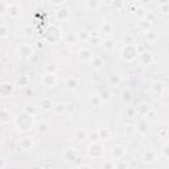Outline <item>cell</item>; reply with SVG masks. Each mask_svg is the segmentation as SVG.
I'll return each instance as SVG.
<instances>
[{"mask_svg": "<svg viewBox=\"0 0 169 169\" xmlns=\"http://www.w3.org/2000/svg\"><path fill=\"white\" fill-rule=\"evenodd\" d=\"M15 124H16L17 128L21 130V131H29L34 127V120H33L32 115H28V114L24 112L23 115L17 116L15 119Z\"/></svg>", "mask_w": 169, "mask_h": 169, "instance_id": "1", "label": "cell"}, {"mask_svg": "<svg viewBox=\"0 0 169 169\" xmlns=\"http://www.w3.org/2000/svg\"><path fill=\"white\" fill-rule=\"evenodd\" d=\"M120 56H122L123 59H125V61H134V59L137 57V49L132 44H127L122 49Z\"/></svg>", "mask_w": 169, "mask_h": 169, "instance_id": "2", "label": "cell"}, {"mask_svg": "<svg viewBox=\"0 0 169 169\" xmlns=\"http://www.w3.org/2000/svg\"><path fill=\"white\" fill-rule=\"evenodd\" d=\"M87 152H89V155L91 156V157H94V159H98V157H102L103 156V147L100 146V144H96V141L95 143H91L90 144V147H89V149H87Z\"/></svg>", "mask_w": 169, "mask_h": 169, "instance_id": "3", "label": "cell"}, {"mask_svg": "<svg viewBox=\"0 0 169 169\" xmlns=\"http://www.w3.org/2000/svg\"><path fill=\"white\" fill-rule=\"evenodd\" d=\"M41 82L45 87H54L57 84V77L54 73H45L41 78Z\"/></svg>", "mask_w": 169, "mask_h": 169, "instance_id": "4", "label": "cell"}, {"mask_svg": "<svg viewBox=\"0 0 169 169\" xmlns=\"http://www.w3.org/2000/svg\"><path fill=\"white\" fill-rule=\"evenodd\" d=\"M17 53H19V56L21 58L28 59L33 54V48L29 44H21V45H19V48H17Z\"/></svg>", "mask_w": 169, "mask_h": 169, "instance_id": "5", "label": "cell"}, {"mask_svg": "<svg viewBox=\"0 0 169 169\" xmlns=\"http://www.w3.org/2000/svg\"><path fill=\"white\" fill-rule=\"evenodd\" d=\"M5 13H8V16L12 17V19H17V17L21 16V8L17 4H9L7 5Z\"/></svg>", "mask_w": 169, "mask_h": 169, "instance_id": "6", "label": "cell"}, {"mask_svg": "<svg viewBox=\"0 0 169 169\" xmlns=\"http://www.w3.org/2000/svg\"><path fill=\"white\" fill-rule=\"evenodd\" d=\"M34 146V143H33V139L32 137H29V136H25V137H21L20 139V148L23 151H29V149H32Z\"/></svg>", "mask_w": 169, "mask_h": 169, "instance_id": "7", "label": "cell"}, {"mask_svg": "<svg viewBox=\"0 0 169 169\" xmlns=\"http://www.w3.org/2000/svg\"><path fill=\"white\" fill-rule=\"evenodd\" d=\"M157 159H159V156L155 151H147V152L143 155V161L148 162V164H153V162L157 161Z\"/></svg>", "mask_w": 169, "mask_h": 169, "instance_id": "8", "label": "cell"}, {"mask_svg": "<svg viewBox=\"0 0 169 169\" xmlns=\"http://www.w3.org/2000/svg\"><path fill=\"white\" fill-rule=\"evenodd\" d=\"M62 157L65 161H75L77 160V152L74 148H66L62 152Z\"/></svg>", "mask_w": 169, "mask_h": 169, "instance_id": "9", "label": "cell"}, {"mask_svg": "<svg viewBox=\"0 0 169 169\" xmlns=\"http://www.w3.org/2000/svg\"><path fill=\"white\" fill-rule=\"evenodd\" d=\"M78 34L74 33V32H68L65 36H64V41H65V44L66 45H75L77 42H78Z\"/></svg>", "mask_w": 169, "mask_h": 169, "instance_id": "10", "label": "cell"}, {"mask_svg": "<svg viewBox=\"0 0 169 169\" xmlns=\"http://www.w3.org/2000/svg\"><path fill=\"white\" fill-rule=\"evenodd\" d=\"M90 64H91V68L95 69V70H100L103 68V58L100 56H93L91 59H90Z\"/></svg>", "mask_w": 169, "mask_h": 169, "instance_id": "11", "label": "cell"}, {"mask_svg": "<svg viewBox=\"0 0 169 169\" xmlns=\"http://www.w3.org/2000/svg\"><path fill=\"white\" fill-rule=\"evenodd\" d=\"M111 153H112V156H114V159H119V160H122L124 156H125V153H127V151H125V148L124 147H122V146H118V147H115L112 151H111Z\"/></svg>", "mask_w": 169, "mask_h": 169, "instance_id": "12", "label": "cell"}, {"mask_svg": "<svg viewBox=\"0 0 169 169\" xmlns=\"http://www.w3.org/2000/svg\"><path fill=\"white\" fill-rule=\"evenodd\" d=\"M89 103L93 107H100L102 105H103V100H102L99 94H91L89 96Z\"/></svg>", "mask_w": 169, "mask_h": 169, "instance_id": "13", "label": "cell"}, {"mask_svg": "<svg viewBox=\"0 0 169 169\" xmlns=\"http://www.w3.org/2000/svg\"><path fill=\"white\" fill-rule=\"evenodd\" d=\"M57 19L59 21H68L70 19V11L68 8H61L57 11Z\"/></svg>", "mask_w": 169, "mask_h": 169, "instance_id": "14", "label": "cell"}, {"mask_svg": "<svg viewBox=\"0 0 169 169\" xmlns=\"http://www.w3.org/2000/svg\"><path fill=\"white\" fill-rule=\"evenodd\" d=\"M11 122V112L7 108H0V123L8 124Z\"/></svg>", "mask_w": 169, "mask_h": 169, "instance_id": "15", "label": "cell"}, {"mask_svg": "<svg viewBox=\"0 0 169 169\" xmlns=\"http://www.w3.org/2000/svg\"><path fill=\"white\" fill-rule=\"evenodd\" d=\"M153 61V54L151 52H144L140 54V62L144 65H149Z\"/></svg>", "mask_w": 169, "mask_h": 169, "instance_id": "16", "label": "cell"}, {"mask_svg": "<svg viewBox=\"0 0 169 169\" xmlns=\"http://www.w3.org/2000/svg\"><path fill=\"white\" fill-rule=\"evenodd\" d=\"M12 91H13V86H12L11 83H3V84H0V94H2L3 96L11 95Z\"/></svg>", "mask_w": 169, "mask_h": 169, "instance_id": "17", "label": "cell"}, {"mask_svg": "<svg viewBox=\"0 0 169 169\" xmlns=\"http://www.w3.org/2000/svg\"><path fill=\"white\" fill-rule=\"evenodd\" d=\"M78 56H79L81 61H90L94 54L91 53V50H89V49H81L79 53H78Z\"/></svg>", "mask_w": 169, "mask_h": 169, "instance_id": "18", "label": "cell"}, {"mask_svg": "<svg viewBox=\"0 0 169 169\" xmlns=\"http://www.w3.org/2000/svg\"><path fill=\"white\" fill-rule=\"evenodd\" d=\"M152 90H153V93L160 95L165 90V83L161 82V81H156V82L152 83Z\"/></svg>", "mask_w": 169, "mask_h": 169, "instance_id": "19", "label": "cell"}, {"mask_svg": "<svg viewBox=\"0 0 169 169\" xmlns=\"http://www.w3.org/2000/svg\"><path fill=\"white\" fill-rule=\"evenodd\" d=\"M120 82H122V78H120L119 74H111L110 77H108V84L112 86V87L119 86Z\"/></svg>", "mask_w": 169, "mask_h": 169, "instance_id": "20", "label": "cell"}, {"mask_svg": "<svg viewBox=\"0 0 169 169\" xmlns=\"http://www.w3.org/2000/svg\"><path fill=\"white\" fill-rule=\"evenodd\" d=\"M100 7V0H86V8L90 11H98Z\"/></svg>", "mask_w": 169, "mask_h": 169, "instance_id": "21", "label": "cell"}, {"mask_svg": "<svg viewBox=\"0 0 169 169\" xmlns=\"http://www.w3.org/2000/svg\"><path fill=\"white\" fill-rule=\"evenodd\" d=\"M52 110L56 115H64L65 111H66V105L65 103H56V105H53Z\"/></svg>", "mask_w": 169, "mask_h": 169, "instance_id": "22", "label": "cell"}, {"mask_svg": "<svg viewBox=\"0 0 169 169\" xmlns=\"http://www.w3.org/2000/svg\"><path fill=\"white\" fill-rule=\"evenodd\" d=\"M65 84H66V87L70 89V90H74L78 87V79L75 77H69L68 79L65 81Z\"/></svg>", "mask_w": 169, "mask_h": 169, "instance_id": "23", "label": "cell"}, {"mask_svg": "<svg viewBox=\"0 0 169 169\" xmlns=\"http://www.w3.org/2000/svg\"><path fill=\"white\" fill-rule=\"evenodd\" d=\"M100 32L105 34H110L112 32V24L110 21H105L100 24Z\"/></svg>", "mask_w": 169, "mask_h": 169, "instance_id": "24", "label": "cell"}, {"mask_svg": "<svg viewBox=\"0 0 169 169\" xmlns=\"http://www.w3.org/2000/svg\"><path fill=\"white\" fill-rule=\"evenodd\" d=\"M146 34H147V41L151 42V44L156 42V41H157V38H159L157 32H155V31H148Z\"/></svg>", "mask_w": 169, "mask_h": 169, "instance_id": "25", "label": "cell"}, {"mask_svg": "<svg viewBox=\"0 0 169 169\" xmlns=\"http://www.w3.org/2000/svg\"><path fill=\"white\" fill-rule=\"evenodd\" d=\"M136 128H137V132H139V134L146 135L147 132H148V123H147V122H140V123L136 125Z\"/></svg>", "mask_w": 169, "mask_h": 169, "instance_id": "26", "label": "cell"}, {"mask_svg": "<svg viewBox=\"0 0 169 169\" xmlns=\"http://www.w3.org/2000/svg\"><path fill=\"white\" fill-rule=\"evenodd\" d=\"M9 33H11L9 27L2 24V25H0V38H7L8 36H9Z\"/></svg>", "mask_w": 169, "mask_h": 169, "instance_id": "27", "label": "cell"}, {"mask_svg": "<svg viewBox=\"0 0 169 169\" xmlns=\"http://www.w3.org/2000/svg\"><path fill=\"white\" fill-rule=\"evenodd\" d=\"M124 131H125V135H128V136H134V135L137 134V128L134 124H127Z\"/></svg>", "mask_w": 169, "mask_h": 169, "instance_id": "28", "label": "cell"}, {"mask_svg": "<svg viewBox=\"0 0 169 169\" xmlns=\"http://www.w3.org/2000/svg\"><path fill=\"white\" fill-rule=\"evenodd\" d=\"M99 96L102 98V100H103V103L106 102V103H108V102L111 100V93L108 91V90H102L100 93H98Z\"/></svg>", "mask_w": 169, "mask_h": 169, "instance_id": "29", "label": "cell"}, {"mask_svg": "<svg viewBox=\"0 0 169 169\" xmlns=\"http://www.w3.org/2000/svg\"><path fill=\"white\" fill-rule=\"evenodd\" d=\"M122 99L125 105H131V102H132V94L131 91H128V90H124V91L122 93Z\"/></svg>", "mask_w": 169, "mask_h": 169, "instance_id": "30", "label": "cell"}, {"mask_svg": "<svg viewBox=\"0 0 169 169\" xmlns=\"http://www.w3.org/2000/svg\"><path fill=\"white\" fill-rule=\"evenodd\" d=\"M53 102L50 100V99H44V100H42V103H41V107H42V110H44V111H49V110H52V108H53Z\"/></svg>", "mask_w": 169, "mask_h": 169, "instance_id": "31", "label": "cell"}, {"mask_svg": "<svg viewBox=\"0 0 169 169\" xmlns=\"http://www.w3.org/2000/svg\"><path fill=\"white\" fill-rule=\"evenodd\" d=\"M148 110H149V106L147 103H140L136 107V112L139 114V115H144V114H146Z\"/></svg>", "mask_w": 169, "mask_h": 169, "instance_id": "32", "label": "cell"}, {"mask_svg": "<svg viewBox=\"0 0 169 169\" xmlns=\"http://www.w3.org/2000/svg\"><path fill=\"white\" fill-rule=\"evenodd\" d=\"M87 139V134L84 132L83 130H78L77 132H75V140H78V141H84Z\"/></svg>", "mask_w": 169, "mask_h": 169, "instance_id": "33", "label": "cell"}, {"mask_svg": "<svg viewBox=\"0 0 169 169\" xmlns=\"http://www.w3.org/2000/svg\"><path fill=\"white\" fill-rule=\"evenodd\" d=\"M134 12H135V15L137 17H140V19H146V16L148 15V11H146L144 8H141V7H137Z\"/></svg>", "mask_w": 169, "mask_h": 169, "instance_id": "34", "label": "cell"}, {"mask_svg": "<svg viewBox=\"0 0 169 169\" xmlns=\"http://www.w3.org/2000/svg\"><path fill=\"white\" fill-rule=\"evenodd\" d=\"M24 112L25 114H28V115H32V116H34L36 114H37V108H36L34 106H25L24 107Z\"/></svg>", "mask_w": 169, "mask_h": 169, "instance_id": "35", "label": "cell"}, {"mask_svg": "<svg viewBox=\"0 0 169 169\" xmlns=\"http://www.w3.org/2000/svg\"><path fill=\"white\" fill-rule=\"evenodd\" d=\"M143 116L146 118L147 120H155V119H156V116H157V114H156V111H155V110H151V108H149V110H148L146 114H144Z\"/></svg>", "mask_w": 169, "mask_h": 169, "instance_id": "36", "label": "cell"}, {"mask_svg": "<svg viewBox=\"0 0 169 169\" xmlns=\"http://www.w3.org/2000/svg\"><path fill=\"white\" fill-rule=\"evenodd\" d=\"M28 83H29V79H28L27 75H21V77L19 78V81H17V84H19V87H27Z\"/></svg>", "mask_w": 169, "mask_h": 169, "instance_id": "37", "label": "cell"}, {"mask_svg": "<svg viewBox=\"0 0 169 169\" xmlns=\"http://www.w3.org/2000/svg\"><path fill=\"white\" fill-rule=\"evenodd\" d=\"M23 33H24V36H27V37H33V28L31 25H25L23 28Z\"/></svg>", "mask_w": 169, "mask_h": 169, "instance_id": "38", "label": "cell"}, {"mask_svg": "<svg viewBox=\"0 0 169 169\" xmlns=\"http://www.w3.org/2000/svg\"><path fill=\"white\" fill-rule=\"evenodd\" d=\"M140 28L144 33H147L148 31H151V21H141L140 23Z\"/></svg>", "mask_w": 169, "mask_h": 169, "instance_id": "39", "label": "cell"}, {"mask_svg": "<svg viewBox=\"0 0 169 169\" xmlns=\"http://www.w3.org/2000/svg\"><path fill=\"white\" fill-rule=\"evenodd\" d=\"M114 46H115V41H114V40H107V41H105V44H103V48L106 50L114 49Z\"/></svg>", "mask_w": 169, "mask_h": 169, "instance_id": "40", "label": "cell"}, {"mask_svg": "<svg viewBox=\"0 0 169 169\" xmlns=\"http://www.w3.org/2000/svg\"><path fill=\"white\" fill-rule=\"evenodd\" d=\"M87 137L91 140V143H95V141H98L99 140V132L98 131H93L90 135H87Z\"/></svg>", "mask_w": 169, "mask_h": 169, "instance_id": "41", "label": "cell"}, {"mask_svg": "<svg viewBox=\"0 0 169 169\" xmlns=\"http://www.w3.org/2000/svg\"><path fill=\"white\" fill-rule=\"evenodd\" d=\"M98 132H99V139H107L108 137V134H110V132H108V130L106 128H103V130H98Z\"/></svg>", "mask_w": 169, "mask_h": 169, "instance_id": "42", "label": "cell"}, {"mask_svg": "<svg viewBox=\"0 0 169 169\" xmlns=\"http://www.w3.org/2000/svg\"><path fill=\"white\" fill-rule=\"evenodd\" d=\"M159 11L161 12V13L166 15V13H168V4H166V3H161L160 7H159Z\"/></svg>", "mask_w": 169, "mask_h": 169, "instance_id": "43", "label": "cell"}, {"mask_svg": "<svg viewBox=\"0 0 169 169\" xmlns=\"http://www.w3.org/2000/svg\"><path fill=\"white\" fill-rule=\"evenodd\" d=\"M56 70H57V66L56 65H48L46 66V73H54L56 74Z\"/></svg>", "mask_w": 169, "mask_h": 169, "instance_id": "44", "label": "cell"}, {"mask_svg": "<svg viewBox=\"0 0 169 169\" xmlns=\"http://www.w3.org/2000/svg\"><path fill=\"white\" fill-rule=\"evenodd\" d=\"M38 131L40 132H46L48 131V124L46 123H40L38 124Z\"/></svg>", "mask_w": 169, "mask_h": 169, "instance_id": "45", "label": "cell"}, {"mask_svg": "<svg viewBox=\"0 0 169 169\" xmlns=\"http://www.w3.org/2000/svg\"><path fill=\"white\" fill-rule=\"evenodd\" d=\"M5 11H7V4L3 3V2H0V15L5 13Z\"/></svg>", "mask_w": 169, "mask_h": 169, "instance_id": "46", "label": "cell"}, {"mask_svg": "<svg viewBox=\"0 0 169 169\" xmlns=\"http://www.w3.org/2000/svg\"><path fill=\"white\" fill-rule=\"evenodd\" d=\"M102 166H103V168H115V162L107 161V162H103V164H102Z\"/></svg>", "mask_w": 169, "mask_h": 169, "instance_id": "47", "label": "cell"}, {"mask_svg": "<svg viewBox=\"0 0 169 169\" xmlns=\"http://www.w3.org/2000/svg\"><path fill=\"white\" fill-rule=\"evenodd\" d=\"M49 2L52 3V4H56V5H59V4H62V3H65L66 0H49Z\"/></svg>", "mask_w": 169, "mask_h": 169, "instance_id": "48", "label": "cell"}, {"mask_svg": "<svg viewBox=\"0 0 169 169\" xmlns=\"http://www.w3.org/2000/svg\"><path fill=\"white\" fill-rule=\"evenodd\" d=\"M161 153H162V156H164V157H168V156H169V155H168V146H165L164 148L161 149Z\"/></svg>", "mask_w": 169, "mask_h": 169, "instance_id": "49", "label": "cell"}, {"mask_svg": "<svg viewBox=\"0 0 169 169\" xmlns=\"http://www.w3.org/2000/svg\"><path fill=\"white\" fill-rule=\"evenodd\" d=\"M90 41H91V44L93 45H99V38L96 37V38H89Z\"/></svg>", "mask_w": 169, "mask_h": 169, "instance_id": "50", "label": "cell"}, {"mask_svg": "<svg viewBox=\"0 0 169 169\" xmlns=\"http://www.w3.org/2000/svg\"><path fill=\"white\" fill-rule=\"evenodd\" d=\"M120 5H122V2H120V0H115V2H114V7L115 8H120Z\"/></svg>", "mask_w": 169, "mask_h": 169, "instance_id": "51", "label": "cell"}, {"mask_svg": "<svg viewBox=\"0 0 169 169\" xmlns=\"http://www.w3.org/2000/svg\"><path fill=\"white\" fill-rule=\"evenodd\" d=\"M5 166V161L4 159H0V168H4Z\"/></svg>", "mask_w": 169, "mask_h": 169, "instance_id": "52", "label": "cell"}]
</instances>
